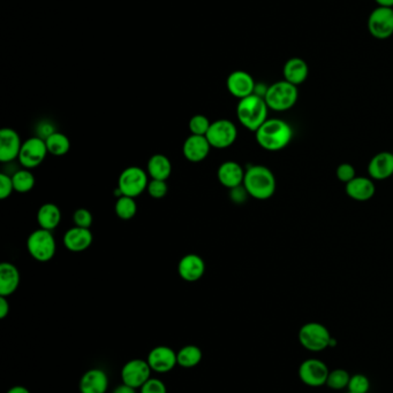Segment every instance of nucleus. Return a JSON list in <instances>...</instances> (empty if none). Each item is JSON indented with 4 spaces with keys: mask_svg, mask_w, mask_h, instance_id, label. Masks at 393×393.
Masks as SVG:
<instances>
[{
    "mask_svg": "<svg viewBox=\"0 0 393 393\" xmlns=\"http://www.w3.org/2000/svg\"><path fill=\"white\" fill-rule=\"evenodd\" d=\"M254 134L258 144L270 152L284 150L293 138L291 125L281 119H268Z\"/></svg>",
    "mask_w": 393,
    "mask_h": 393,
    "instance_id": "1",
    "label": "nucleus"
},
{
    "mask_svg": "<svg viewBox=\"0 0 393 393\" xmlns=\"http://www.w3.org/2000/svg\"><path fill=\"white\" fill-rule=\"evenodd\" d=\"M242 185L251 198L268 200L275 195L277 182L275 174L268 167L255 165L246 169Z\"/></svg>",
    "mask_w": 393,
    "mask_h": 393,
    "instance_id": "2",
    "label": "nucleus"
},
{
    "mask_svg": "<svg viewBox=\"0 0 393 393\" xmlns=\"http://www.w3.org/2000/svg\"><path fill=\"white\" fill-rule=\"evenodd\" d=\"M268 112L269 107L265 98L258 94H251L237 103V121L244 128L255 132L268 120Z\"/></svg>",
    "mask_w": 393,
    "mask_h": 393,
    "instance_id": "3",
    "label": "nucleus"
},
{
    "mask_svg": "<svg viewBox=\"0 0 393 393\" xmlns=\"http://www.w3.org/2000/svg\"><path fill=\"white\" fill-rule=\"evenodd\" d=\"M299 343L309 352L319 353L336 345V340L322 323L308 322L300 328Z\"/></svg>",
    "mask_w": 393,
    "mask_h": 393,
    "instance_id": "4",
    "label": "nucleus"
},
{
    "mask_svg": "<svg viewBox=\"0 0 393 393\" xmlns=\"http://www.w3.org/2000/svg\"><path fill=\"white\" fill-rule=\"evenodd\" d=\"M298 98V87L285 80L269 85L265 94V101L269 110L275 112H286L294 107Z\"/></svg>",
    "mask_w": 393,
    "mask_h": 393,
    "instance_id": "5",
    "label": "nucleus"
},
{
    "mask_svg": "<svg viewBox=\"0 0 393 393\" xmlns=\"http://www.w3.org/2000/svg\"><path fill=\"white\" fill-rule=\"evenodd\" d=\"M28 253L38 262H49L57 252L55 236L50 230L37 229L31 232L27 239Z\"/></svg>",
    "mask_w": 393,
    "mask_h": 393,
    "instance_id": "6",
    "label": "nucleus"
},
{
    "mask_svg": "<svg viewBox=\"0 0 393 393\" xmlns=\"http://www.w3.org/2000/svg\"><path fill=\"white\" fill-rule=\"evenodd\" d=\"M149 175L147 171L137 167V166H131L122 171V174L119 175L118 190L122 195H127L136 198L142 195L146 191L149 184Z\"/></svg>",
    "mask_w": 393,
    "mask_h": 393,
    "instance_id": "7",
    "label": "nucleus"
},
{
    "mask_svg": "<svg viewBox=\"0 0 393 393\" xmlns=\"http://www.w3.org/2000/svg\"><path fill=\"white\" fill-rule=\"evenodd\" d=\"M211 148L224 150L235 143L237 138V128L234 122L221 119L212 122L206 134Z\"/></svg>",
    "mask_w": 393,
    "mask_h": 393,
    "instance_id": "8",
    "label": "nucleus"
},
{
    "mask_svg": "<svg viewBox=\"0 0 393 393\" xmlns=\"http://www.w3.org/2000/svg\"><path fill=\"white\" fill-rule=\"evenodd\" d=\"M368 30L380 41L390 38L393 35L392 7L377 6L368 17Z\"/></svg>",
    "mask_w": 393,
    "mask_h": 393,
    "instance_id": "9",
    "label": "nucleus"
},
{
    "mask_svg": "<svg viewBox=\"0 0 393 393\" xmlns=\"http://www.w3.org/2000/svg\"><path fill=\"white\" fill-rule=\"evenodd\" d=\"M329 367L319 359H307L299 366V378L302 383L310 387L326 385L329 376Z\"/></svg>",
    "mask_w": 393,
    "mask_h": 393,
    "instance_id": "10",
    "label": "nucleus"
},
{
    "mask_svg": "<svg viewBox=\"0 0 393 393\" xmlns=\"http://www.w3.org/2000/svg\"><path fill=\"white\" fill-rule=\"evenodd\" d=\"M48 155V148L44 139L35 136L28 138L27 141L22 143L19 161L24 168H36L44 161Z\"/></svg>",
    "mask_w": 393,
    "mask_h": 393,
    "instance_id": "11",
    "label": "nucleus"
},
{
    "mask_svg": "<svg viewBox=\"0 0 393 393\" xmlns=\"http://www.w3.org/2000/svg\"><path fill=\"white\" fill-rule=\"evenodd\" d=\"M151 373L153 370L147 360L133 359L122 366L120 376L122 383L140 390L143 384L151 378Z\"/></svg>",
    "mask_w": 393,
    "mask_h": 393,
    "instance_id": "12",
    "label": "nucleus"
},
{
    "mask_svg": "<svg viewBox=\"0 0 393 393\" xmlns=\"http://www.w3.org/2000/svg\"><path fill=\"white\" fill-rule=\"evenodd\" d=\"M147 361L149 363L151 370L158 374L169 373L178 366L176 351L164 345L153 347L148 354Z\"/></svg>",
    "mask_w": 393,
    "mask_h": 393,
    "instance_id": "13",
    "label": "nucleus"
},
{
    "mask_svg": "<svg viewBox=\"0 0 393 393\" xmlns=\"http://www.w3.org/2000/svg\"><path fill=\"white\" fill-rule=\"evenodd\" d=\"M20 134L12 128L0 130V162L10 164L19 159L22 148Z\"/></svg>",
    "mask_w": 393,
    "mask_h": 393,
    "instance_id": "14",
    "label": "nucleus"
},
{
    "mask_svg": "<svg viewBox=\"0 0 393 393\" xmlns=\"http://www.w3.org/2000/svg\"><path fill=\"white\" fill-rule=\"evenodd\" d=\"M255 87H256V83H255L254 78L247 71H233L228 75L226 80L227 90L239 101L251 94H254Z\"/></svg>",
    "mask_w": 393,
    "mask_h": 393,
    "instance_id": "15",
    "label": "nucleus"
},
{
    "mask_svg": "<svg viewBox=\"0 0 393 393\" xmlns=\"http://www.w3.org/2000/svg\"><path fill=\"white\" fill-rule=\"evenodd\" d=\"M178 274L185 282L194 283L200 281L206 274V262L203 258L194 253L183 256L178 263Z\"/></svg>",
    "mask_w": 393,
    "mask_h": 393,
    "instance_id": "16",
    "label": "nucleus"
},
{
    "mask_svg": "<svg viewBox=\"0 0 393 393\" xmlns=\"http://www.w3.org/2000/svg\"><path fill=\"white\" fill-rule=\"evenodd\" d=\"M211 148L206 136L190 134L183 145V157L192 164H200L208 158Z\"/></svg>",
    "mask_w": 393,
    "mask_h": 393,
    "instance_id": "17",
    "label": "nucleus"
},
{
    "mask_svg": "<svg viewBox=\"0 0 393 393\" xmlns=\"http://www.w3.org/2000/svg\"><path fill=\"white\" fill-rule=\"evenodd\" d=\"M92 242H94V235L92 230L76 225L68 229L62 238L65 247L74 253L85 252V250H88L92 245Z\"/></svg>",
    "mask_w": 393,
    "mask_h": 393,
    "instance_id": "18",
    "label": "nucleus"
},
{
    "mask_svg": "<svg viewBox=\"0 0 393 393\" xmlns=\"http://www.w3.org/2000/svg\"><path fill=\"white\" fill-rule=\"evenodd\" d=\"M80 393H106L109 390V376L101 368H92L82 375L78 383Z\"/></svg>",
    "mask_w": 393,
    "mask_h": 393,
    "instance_id": "19",
    "label": "nucleus"
},
{
    "mask_svg": "<svg viewBox=\"0 0 393 393\" xmlns=\"http://www.w3.org/2000/svg\"><path fill=\"white\" fill-rule=\"evenodd\" d=\"M368 174L374 181L393 177V153L383 151L374 155L368 165Z\"/></svg>",
    "mask_w": 393,
    "mask_h": 393,
    "instance_id": "20",
    "label": "nucleus"
},
{
    "mask_svg": "<svg viewBox=\"0 0 393 393\" xmlns=\"http://www.w3.org/2000/svg\"><path fill=\"white\" fill-rule=\"evenodd\" d=\"M244 173L246 171L239 162L228 160L218 167L217 180L223 186L231 190L244 184Z\"/></svg>",
    "mask_w": 393,
    "mask_h": 393,
    "instance_id": "21",
    "label": "nucleus"
},
{
    "mask_svg": "<svg viewBox=\"0 0 393 393\" xmlns=\"http://www.w3.org/2000/svg\"><path fill=\"white\" fill-rule=\"evenodd\" d=\"M345 191L356 202H368L375 195L376 186L371 178L356 176L346 184Z\"/></svg>",
    "mask_w": 393,
    "mask_h": 393,
    "instance_id": "22",
    "label": "nucleus"
},
{
    "mask_svg": "<svg viewBox=\"0 0 393 393\" xmlns=\"http://www.w3.org/2000/svg\"><path fill=\"white\" fill-rule=\"evenodd\" d=\"M21 282L20 270L10 262H3L0 265V296H12L17 292Z\"/></svg>",
    "mask_w": 393,
    "mask_h": 393,
    "instance_id": "23",
    "label": "nucleus"
},
{
    "mask_svg": "<svg viewBox=\"0 0 393 393\" xmlns=\"http://www.w3.org/2000/svg\"><path fill=\"white\" fill-rule=\"evenodd\" d=\"M285 81L299 87L305 83L309 76L308 64L301 58H291L285 62L283 68Z\"/></svg>",
    "mask_w": 393,
    "mask_h": 393,
    "instance_id": "24",
    "label": "nucleus"
},
{
    "mask_svg": "<svg viewBox=\"0 0 393 393\" xmlns=\"http://www.w3.org/2000/svg\"><path fill=\"white\" fill-rule=\"evenodd\" d=\"M147 173L149 175L150 180L167 181L172 174V164L167 155L157 153L148 160Z\"/></svg>",
    "mask_w": 393,
    "mask_h": 393,
    "instance_id": "25",
    "label": "nucleus"
},
{
    "mask_svg": "<svg viewBox=\"0 0 393 393\" xmlns=\"http://www.w3.org/2000/svg\"><path fill=\"white\" fill-rule=\"evenodd\" d=\"M61 212L60 209L53 202H47L38 209L37 223L40 228L45 230H55L58 225H60Z\"/></svg>",
    "mask_w": 393,
    "mask_h": 393,
    "instance_id": "26",
    "label": "nucleus"
},
{
    "mask_svg": "<svg viewBox=\"0 0 393 393\" xmlns=\"http://www.w3.org/2000/svg\"><path fill=\"white\" fill-rule=\"evenodd\" d=\"M203 358V353L200 347L196 345H186L176 352L178 366L185 369H190L194 367L199 366Z\"/></svg>",
    "mask_w": 393,
    "mask_h": 393,
    "instance_id": "27",
    "label": "nucleus"
},
{
    "mask_svg": "<svg viewBox=\"0 0 393 393\" xmlns=\"http://www.w3.org/2000/svg\"><path fill=\"white\" fill-rule=\"evenodd\" d=\"M45 143H47L49 155H55V157H62V155H67L71 148V141L68 139L67 136L59 131H56L50 137L47 138Z\"/></svg>",
    "mask_w": 393,
    "mask_h": 393,
    "instance_id": "28",
    "label": "nucleus"
},
{
    "mask_svg": "<svg viewBox=\"0 0 393 393\" xmlns=\"http://www.w3.org/2000/svg\"><path fill=\"white\" fill-rule=\"evenodd\" d=\"M115 216H118L120 220H124V221L132 220L137 213L135 198L127 197V195L118 197L117 202H115Z\"/></svg>",
    "mask_w": 393,
    "mask_h": 393,
    "instance_id": "29",
    "label": "nucleus"
},
{
    "mask_svg": "<svg viewBox=\"0 0 393 393\" xmlns=\"http://www.w3.org/2000/svg\"><path fill=\"white\" fill-rule=\"evenodd\" d=\"M12 181H13L14 191L19 193H27L34 189L35 176L29 169H20L17 172L12 175Z\"/></svg>",
    "mask_w": 393,
    "mask_h": 393,
    "instance_id": "30",
    "label": "nucleus"
},
{
    "mask_svg": "<svg viewBox=\"0 0 393 393\" xmlns=\"http://www.w3.org/2000/svg\"><path fill=\"white\" fill-rule=\"evenodd\" d=\"M349 378H351V375L347 370L342 369V368L330 370L326 385L331 390H344L349 387Z\"/></svg>",
    "mask_w": 393,
    "mask_h": 393,
    "instance_id": "31",
    "label": "nucleus"
},
{
    "mask_svg": "<svg viewBox=\"0 0 393 393\" xmlns=\"http://www.w3.org/2000/svg\"><path fill=\"white\" fill-rule=\"evenodd\" d=\"M212 122L203 114L194 115L193 118L190 119V123H188V128H190V134H197V136H206L208 130L210 128Z\"/></svg>",
    "mask_w": 393,
    "mask_h": 393,
    "instance_id": "32",
    "label": "nucleus"
},
{
    "mask_svg": "<svg viewBox=\"0 0 393 393\" xmlns=\"http://www.w3.org/2000/svg\"><path fill=\"white\" fill-rule=\"evenodd\" d=\"M370 389V381L363 374L351 375L347 391L352 393H368Z\"/></svg>",
    "mask_w": 393,
    "mask_h": 393,
    "instance_id": "33",
    "label": "nucleus"
},
{
    "mask_svg": "<svg viewBox=\"0 0 393 393\" xmlns=\"http://www.w3.org/2000/svg\"><path fill=\"white\" fill-rule=\"evenodd\" d=\"M147 191L153 199H163L167 197V192H169V185L167 181L150 180Z\"/></svg>",
    "mask_w": 393,
    "mask_h": 393,
    "instance_id": "34",
    "label": "nucleus"
},
{
    "mask_svg": "<svg viewBox=\"0 0 393 393\" xmlns=\"http://www.w3.org/2000/svg\"><path fill=\"white\" fill-rule=\"evenodd\" d=\"M73 222L76 227L81 228H92V222H94V216L92 212L87 209H78L75 211L73 214Z\"/></svg>",
    "mask_w": 393,
    "mask_h": 393,
    "instance_id": "35",
    "label": "nucleus"
},
{
    "mask_svg": "<svg viewBox=\"0 0 393 393\" xmlns=\"http://www.w3.org/2000/svg\"><path fill=\"white\" fill-rule=\"evenodd\" d=\"M140 393H167V387L163 381L151 377L141 387Z\"/></svg>",
    "mask_w": 393,
    "mask_h": 393,
    "instance_id": "36",
    "label": "nucleus"
},
{
    "mask_svg": "<svg viewBox=\"0 0 393 393\" xmlns=\"http://www.w3.org/2000/svg\"><path fill=\"white\" fill-rule=\"evenodd\" d=\"M336 175L339 181L347 184L349 182L352 181L353 178L356 177V168H354V166L351 165V164L344 162V164H340V165L337 167Z\"/></svg>",
    "mask_w": 393,
    "mask_h": 393,
    "instance_id": "37",
    "label": "nucleus"
},
{
    "mask_svg": "<svg viewBox=\"0 0 393 393\" xmlns=\"http://www.w3.org/2000/svg\"><path fill=\"white\" fill-rule=\"evenodd\" d=\"M14 191L13 181H12V176L10 175L1 173L0 174V199L5 200V199L10 198Z\"/></svg>",
    "mask_w": 393,
    "mask_h": 393,
    "instance_id": "38",
    "label": "nucleus"
},
{
    "mask_svg": "<svg viewBox=\"0 0 393 393\" xmlns=\"http://www.w3.org/2000/svg\"><path fill=\"white\" fill-rule=\"evenodd\" d=\"M230 197L234 202L241 204V202H244L246 200L247 197H249V195L246 191L244 185H240V186H237V188L231 189Z\"/></svg>",
    "mask_w": 393,
    "mask_h": 393,
    "instance_id": "39",
    "label": "nucleus"
},
{
    "mask_svg": "<svg viewBox=\"0 0 393 393\" xmlns=\"http://www.w3.org/2000/svg\"><path fill=\"white\" fill-rule=\"evenodd\" d=\"M38 134L37 137L42 138V139H47V138L50 137L53 132H56V129L53 125H50L49 122H43L41 125L37 127Z\"/></svg>",
    "mask_w": 393,
    "mask_h": 393,
    "instance_id": "40",
    "label": "nucleus"
},
{
    "mask_svg": "<svg viewBox=\"0 0 393 393\" xmlns=\"http://www.w3.org/2000/svg\"><path fill=\"white\" fill-rule=\"evenodd\" d=\"M10 303L7 300V297L0 296V319H6L7 315L10 314Z\"/></svg>",
    "mask_w": 393,
    "mask_h": 393,
    "instance_id": "41",
    "label": "nucleus"
},
{
    "mask_svg": "<svg viewBox=\"0 0 393 393\" xmlns=\"http://www.w3.org/2000/svg\"><path fill=\"white\" fill-rule=\"evenodd\" d=\"M112 393H136V389L134 387H128L126 384L122 383L118 387H115Z\"/></svg>",
    "mask_w": 393,
    "mask_h": 393,
    "instance_id": "42",
    "label": "nucleus"
},
{
    "mask_svg": "<svg viewBox=\"0 0 393 393\" xmlns=\"http://www.w3.org/2000/svg\"><path fill=\"white\" fill-rule=\"evenodd\" d=\"M6 393H31V391L28 390L27 387H22V385H14Z\"/></svg>",
    "mask_w": 393,
    "mask_h": 393,
    "instance_id": "43",
    "label": "nucleus"
},
{
    "mask_svg": "<svg viewBox=\"0 0 393 393\" xmlns=\"http://www.w3.org/2000/svg\"><path fill=\"white\" fill-rule=\"evenodd\" d=\"M378 6L393 7V0H375Z\"/></svg>",
    "mask_w": 393,
    "mask_h": 393,
    "instance_id": "44",
    "label": "nucleus"
},
{
    "mask_svg": "<svg viewBox=\"0 0 393 393\" xmlns=\"http://www.w3.org/2000/svg\"><path fill=\"white\" fill-rule=\"evenodd\" d=\"M347 393H352V392H349V391H347Z\"/></svg>",
    "mask_w": 393,
    "mask_h": 393,
    "instance_id": "45",
    "label": "nucleus"
},
{
    "mask_svg": "<svg viewBox=\"0 0 393 393\" xmlns=\"http://www.w3.org/2000/svg\"><path fill=\"white\" fill-rule=\"evenodd\" d=\"M392 8H393V7H392Z\"/></svg>",
    "mask_w": 393,
    "mask_h": 393,
    "instance_id": "46",
    "label": "nucleus"
},
{
    "mask_svg": "<svg viewBox=\"0 0 393 393\" xmlns=\"http://www.w3.org/2000/svg\"><path fill=\"white\" fill-rule=\"evenodd\" d=\"M393 178V177H392Z\"/></svg>",
    "mask_w": 393,
    "mask_h": 393,
    "instance_id": "47",
    "label": "nucleus"
}]
</instances>
